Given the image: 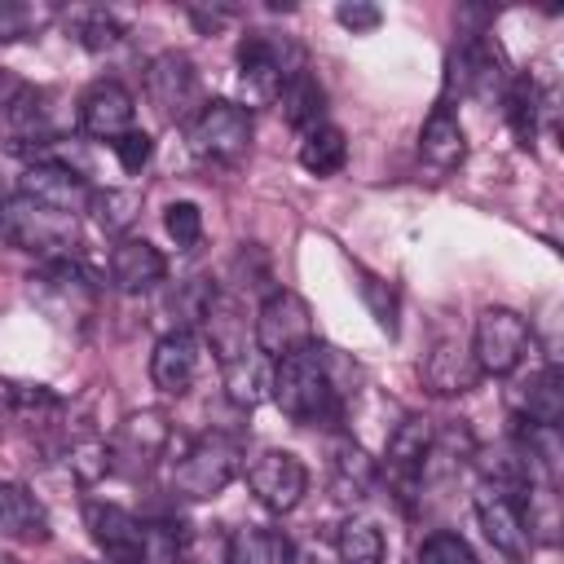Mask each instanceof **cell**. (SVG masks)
I'll return each mask as SVG.
<instances>
[{"label": "cell", "instance_id": "cell-31", "mask_svg": "<svg viewBox=\"0 0 564 564\" xmlns=\"http://www.w3.org/2000/svg\"><path fill=\"white\" fill-rule=\"evenodd\" d=\"M93 220L101 234H115V238H128L137 212H141V194L137 189H93V203H88Z\"/></svg>", "mask_w": 564, "mask_h": 564}, {"label": "cell", "instance_id": "cell-43", "mask_svg": "<svg viewBox=\"0 0 564 564\" xmlns=\"http://www.w3.org/2000/svg\"><path fill=\"white\" fill-rule=\"evenodd\" d=\"M0 564H13V560H0Z\"/></svg>", "mask_w": 564, "mask_h": 564}, {"label": "cell", "instance_id": "cell-29", "mask_svg": "<svg viewBox=\"0 0 564 564\" xmlns=\"http://www.w3.org/2000/svg\"><path fill=\"white\" fill-rule=\"evenodd\" d=\"M348 163V141L335 123H317L304 132L300 141V167L313 172V176H335L339 167Z\"/></svg>", "mask_w": 564, "mask_h": 564}, {"label": "cell", "instance_id": "cell-27", "mask_svg": "<svg viewBox=\"0 0 564 564\" xmlns=\"http://www.w3.org/2000/svg\"><path fill=\"white\" fill-rule=\"evenodd\" d=\"M542 110H546L542 84H538L529 70L511 75L507 88H502V115H507V123H511V132H516L520 145H533L538 123H542Z\"/></svg>", "mask_w": 564, "mask_h": 564}, {"label": "cell", "instance_id": "cell-15", "mask_svg": "<svg viewBox=\"0 0 564 564\" xmlns=\"http://www.w3.org/2000/svg\"><path fill=\"white\" fill-rule=\"evenodd\" d=\"M132 115L137 101L119 79H97L84 97H79V132L93 141H119L123 132H132Z\"/></svg>", "mask_w": 564, "mask_h": 564}, {"label": "cell", "instance_id": "cell-23", "mask_svg": "<svg viewBox=\"0 0 564 564\" xmlns=\"http://www.w3.org/2000/svg\"><path fill=\"white\" fill-rule=\"evenodd\" d=\"M0 538H18V542H44L48 538L44 502L18 480H0Z\"/></svg>", "mask_w": 564, "mask_h": 564}, {"label": "cell", "instance_id": "cell-6", "mask_svg": "<svg viewBox=\"0 0 564 564\" xmlns=\"http://www.w3.org/2000/svg\"><path fill=\"white\" fill-rule=\"evenodd\" d=\"M507 79H511V70H507V57H502L494 35L471 31L449 48V70H445L449 93H463V97H476V101H494V97H502Z\"/></svg>", "mask_w": 564, "mask_h": 564}, {"label": "cell", "instance_id": "cell-28", "mask_svg": "<svg viewBox=\"0 0 564 564\" xmlns=\"http://www.w3.org/2000/svg\"><path fill=\"white\" fill-rule=\"evenodd\" d=\"M286 538L260 524H238L225 538V564H286Z\"/></svg>", "mask_w": 564, "mask_h": 564}, {"label": "cell", "instance_id": "cell-26", "mask_svg": "<svg viewBox=\"0 0 564 564\" xmlns=\"http://www.w3.org/2000/svg\"><path fill=\"white\" fill-rule=\"evenodd\" d=\"M278 110H282V119L295 128V132H308V128H317V123H326V88L317 84V75L304 66V70H295L282 88H278Z\"/></svg>", "mask_w": 564, "mask_h": 564}, {"label": "cell", "instance_id": "cell-7", "mask_svg": "<svg viewBox=\"0 0 564 564\" xmlns=\"http://www.w3.org/2000/svg\"><path fill=\"white\" fill-rule=\"evenodd\" d=\"M189 150L207 163H238L251 150V110L238 101H203V110L185 123Z\"/></svg>", "mask_w": 564, "mask_h": 564}, {"label": "cell", "instance_id": "cell-34", "mask_svg": "<svg viewBox=\"0 0 564 564\" xmlns=\"http://www.w3.org/2000/svg\"><path fill=\"white\" fill-rule=\"evenodd\" d=\"M357 295L366 300V308H370V317L379 322V330L397 335V317H401V295H397V286H392L388 278H379V273H370V269L357 264Z\"/></svg>", "mask_w": 564, "mask_h": 564}, {"label": "cell", "instance_id": "cell-19", "mask_svg": "<svg viewBox=\"0 0 564 564\" xmlns=\"http://www.w3.org/2000/svg\"><path fill=\"white\" fill-rule=\"evenodd\" d=\"M194 375H198V339H194V330H167L150 352L154 388L163 397H181V392H189Z\"/></svg>", "mask_w": 564, "mask_h": 564}, {"label": "cell", "instance_id": "cell-14", "mask_svg": "<svg viewBox=\"0 0 564 564\" xmlns=\"http://www.w3.org/2000/svg\"><path fill=\"white\" fill-rule=\"evenodd\" d=\"M84 520H88V533H93V542L101 546V555L110 564H141V555H145V520H137L119 502H88Z\"/></svg>", "mask_w": 564, "mask_h": 564}, {"label": "cell", "instance_id": "cell-35", "mask_svg": "<svg viewBox=\"0 0 564 564\" xmlns=\"http://www.w3.org/2000/svg\"><path fill=\"white\" fill-rule=\"evenodd\" d=\"M70 26H75V40L88 53H106V48H115L123 40V22L110 9H75L70 13Z\"/></svg>", "mask_w": 564, "mask_h": 564}, {"label": "cell", "instance_id": "cell-32", "mask_svg": "<svg viewBox=\"0 0 564 564\" xmlns=\"http://www.w3.org/2000/svg\"><path fill=\"white\" fill-rule=\"evenodd\" d=\"M339 564H383V533L370 520H344L335 533Z\"/></svg>", "mask_w": 564, "mask_h": 564}, {"label": "cell", "instance_id": "cell-25", "mask_svg": "<svg viewBox=\"0 0 564 564\" xmlns=\"http://www.w3.org/2000/svg\"><path fill=\"white\" fill-rule=\"evenodd\" d=\"M379 485V463L357 445V441H339L330 449V489L339 502H361L370 498V489Z\"/></svg>", "mask_w": 564, "mask_h": 564}, {"label": "cell", "instance_id": "cell-39", "mask_svg": "<svg viewBox=\"0 0 564 564\" xmlns=\"http://www.w3.org/2000/svg\"><path fill=\"white\" fill-rule=\"evenodd\" d=\"M70 471L88 485V480H97V476H106L110 471V449L101 445V441H79V445H70Z\"/></svg>", "mask_w": 564, "mask_h": 564}, {"label": "cell", "instance_id": "cell-11", "mask_svg": "<svg viewBox=\"0 0 564 564\" xmlns=\"http://www.w3.org/2000/svg\"><path fill=\"white\" fill-rule=\"evenodd\" d=\"M471 507H476V520H480V529H485V538H489L494 551L520 560L533 546V533L524 524V489L520 485L480 480Z\"/></svg>", "mask_w": 564, "mask_h": 564}, {"label": "cell", "instance_id": "cell-13", "mask_svg": "<svg viewBox=\"0 0 564 564\" xmlns=\"http://www.w3.org/2000/svg\"><path fill=\"white\" fill-rule=\"evenodd\" d=\"M247 489L256 494V502L273 516H286L300 507V498L308 494V467L291 454V449H264L256 454V463L247 467Z\"/></svg>", "mask_w": 564, "mask_h": 564}, {"label": "cell", "instance_id": "cell-17", "mask_svg": "<svg viewBox=\"0 0 564 564\" xmlns=\"http://www.w3.org/2000/svg\"><path fill=\"white\" fill-rule=\"evenodd\" d=\"M18 194H26V198H35L53 212H66V216H79L93 203L88 176H79L70 167H57V163H26L22 176H18Z\"/></svg>", "mask_w": 564, "mask_h": 564}, {"label": "cell", "instance_id": "cell-41", "mask_svg": "<svg viewBox=\"0 0 564 564\" xmlns=\"http://www.w3.org/2000/svg\"><path fill=\"white\" fill-rule=\"evenodd\" d=\"M335 18H339V26H348L352 35H361V31H375L383 22V9L379 4H366V0H352V4H339Z\"/></svg>", "mask_w": 564, "mask_h": 564}, {"label": "cell", "instance_id": "cell-42", "mask_svg": "<svg viewBox=\"0 0 564 564\" xmlns=\"http://www.w3.org/2000/svg\"><path fill=\"white\" fill-rule=\"evenodd\" d=\"M70 564H93V560H70Z\"/></svg>", "mask_w": 564, "mask_h": 564}, {"label": "cell", "instance_id": "cell-8", "mask_svg": "<svg viewBox=\"0 0 564 564\" xmlns=\"http://www.w3.org/2000/svg\"><path fill=\"white\" fill-rule=\"evenodd\" d=\"M31 300H40V308L57 322H84L97 304V282L75 256L40 260V269L31 273Z\"/></svg>", "mask_w": 564, "mask_h": 564}, {"label": "cell", "instance_id": "cell-16", "mask_svg": "<svg viewBox=\"0 0 564 564\" xmlns=\"http://www.w3.org/2000/svg\"><path fill=\"white\" fill-rule=\"evenodd\" d=\"M427 445H432V423L427 419H405L388 436V485H392V494H397L401 507H410V498L423 485Z\"/></svg>", "mask_w": 564, "mask_h": 564}, {"label": "cell", "instance_id": "cell-38", "mask_svg": "<svg viewBox=\"0 0 564 564\" xmlns=\"http://www.w3.org/2000/svg\"><path fill=\"white\" fill-rule=\"evenodd\" d=\"M163 225H167V234H172V242L181 251H194L203 242V212L194 203H172L163 212Z\"/></svg>", "mask_w": 564, "mask_h": 564}, {"label": "cell", "instance_id": "cell-24", "mask_svg": "<svg viewBox=\"0 0 564 564\" xmlns=\"http://www.w3.org/2000/svg\"><path fill=\"white\" fill-rule=\"evenodd\" d=\"M560 419H564V375H560V366H542L516 397V423L560 427Z\"/></svg>", "mask_w": 564, "mask_h": 564}, {"label": "cell", "instance_id": "cell-20", "mask_svg": "<svg viewBox=\"0 0 564 564\" xmlns=\"http://www.w3.org/2000/svg\"><path fill=\"white\" fill-rule=\"evenodd\" d=\"M198 326L207 330L212 352H216V361H220V366H229V361H238L242 352H251V348H256L242 304H238L234 295H225V291H216V295H212V304H207V313H203V322H198Z\"/></svg>", "mask_w": 564, "mask_h": 564}, {"label": "cell", "instance_id": "cell-37", "mask_svg": "<svg viewBox=\"0 0 564 564\" xmlns=\"http://www.w3.org/2000/svg\"><path fill=\"white\" fill-rule=\"evenodd\" d=\"M0 405L9 410H57L62 397L48 383H26V379H0Z\"/></svg>", "mask_w": 564, "mask_h": 564}, {"label": "cell", "instance_id": "cell-36", "mask_svg": "<svg viewBox=\"0 0 564 564\" xmlns=\"http://www.w3.org/2000/svg\"><path fill=\"white\" fill-rule=\"evenodd\" d=\"M414 564H476V555H471L467 538H458V533L441 529V533H427V538L419 542Z\"/></svg>", "mask_w": 564, "mask_h": 564}, {"label": "cell", "instance_id": "cell-1", "mask_svg": "<svg viewBox=\"0 0 564 564\" xmlns=\"http://www.w3.org/2000/svg\"><path fill=\"white\" fill-rule=\"evenodd\" d=\"M269 397L300 427L335 423L339 419V388H335V370H330V348H322L313 339V344L278 357L269 370Z\"/></svg>", "mask_w": 564, "mask_h": 564}, {"label": "cell", "instance_id": "cell-3", "mask_svg": "<svg viewBox=\"0 0 564 564\" xmlns=\"http://www.w3.org/2000/svg\"><path fill=\"white\" fill-rule=\"evenodd\" d=\"M242 471V445L238 436L207 432L185 445V454L172 467V494L185 502H207L229 489V480Z\"/></svg>", "mask_w": 564, "mask_h": 564}, {"label": "cell", "instance_id": "cell-33", "mask_svg": "<svg viewBox=\"0 0 564 564\" xmlns=\"http://www.w3.org/2000/svg\"><path fill=\"white\" fill-rule=\"evenodd\" d=\"M57 18L53 4H31V0H0V44L13 40H35L48 22Z\"/></svg>", "mask_w": 564, "mask_h": 564}, {"label": "cell", "instance_id": "cell-18", "mask_svg": "<svg viewBox=\"0 0 564 564\" xmlns=\"http://www.w3.org/2000/svg\"><path fill=\"white\" fill-rule=\"evenodd\" d=\"M163 278H167V260H163V251L154 242L119 238L110 247V282H115V291L141 295V291H154Z\"/></svg>", "mask_w": 564, "mask_h": 564}, {"label": "cell", "instance_id": "cell-9", "mask_svg": "<svg viewBox=\"0 0 564 564\" xmlns=\"http://www.w3.org/2000/svg\"><path fill=\"white\" fill-rule=\"evenodd\" d=\"M251 339H256V352H260L264 361H278V357H286V352L313 344V313H308V304H304L295 291H286V286L269 291V295L260 300V308H256Z\"/></svg>", "mask_w": 564, "mask_h": 564}, {"label": "cell", "instance_id": "cell-21", "mask_svg": "<svg viewBox=\"0 0 564 564\" xmlns=\"http://www.w3.org/2000/svg\"><path fill=\"white\" fill-rule=\"evenodd\" d=\"M423 379H427L432 392L454 397V392H471V388L480 383V370H476L471 348H467L458 335H441L436 348H432L427 361H423Z\"/></svg>", "mask_w": 564, "mask_h": 564}, {"label": "cell", "instance_id": "cell-5", "mask_svg": "<svg viewBox=\"0 0 564 564\" xmlns=\"http://www.w3.org/2000/svg\"><path fill=\"white\" fill-rule=\"evenodd\" d=\"M533 348V330L529 322L507 308V304H489L480 308L476 317V330H471V357H476V370L480 375H511Z\"/></svg>", "mask_w": 564, "mask_h": 564}, {"label": "cell", "instance_id": "cell-30", "mask_svg": "<svg viewBox=\"0 0 564 564\" xmlns=\"http://www.w3.org/2000/svg\"><path fill=\"white\" fill-rule=\"evenodd\" d=\"M269 361L251 348V352H242L238 361H229V366H220V375H225V392H229V401L234 405H242V410H251L264 392H269Z\"/></svg>", "mask_w": 564, "mask_h": 564}, {"label": "cell", "instance_id": "cell-40", "mask_svg": "<svg viewBox=\"0 0 564 564\" xmlns=\"http://www.w3.org/2000/svg\"><path fill=\"white\" fill-rule=\"evenodd\" d=\"M110 150H115V159H119L123 172H141V167L150 163V154H154V141H150V132L132 128V132H123L119 141H110Z\"/></svg>", "mask_w": 564, "mask_h": 564}, {"label": "cell", "instance_id": "cell-2", "mask_svg": "<svg viewBox=\"0 0 564 564\" xmlns=\"http://www.w3.org/2000/svg\"><path fill=\"white\" fill-rule=\"evenodd\" d=\"M0 238L40 260H57V256H70V247L79 242V220L13 189L0 198Z\"/></svg>", "mask_w": 564, "mask_h": 564}, {"label": "cell", "instance_id": "cell-10", "mask_svg": "<svg viewBox=\"0 0 564 564\" xmlns=\"http://www.w3.org/2000/svg\"><path fill=\"white\" fill-rule=\"evenodd\" d=\"M145 97H150V106L159 110L163 123H189L207 101L194 62L185 53H176V48L159 53L145 66Z\"/></svg>", "mask_w": 564, "mask_h": 564}, {"label": "cell", "instance_id": "cell-12", "mask_svg": "<svg viewBox=\"0 0 564 564\" xmlns=\"http://www.w3.org/2000/svg\"><path fill=\"white\" fill-rule=\"evenodd\" d=\"M172 445V423L159 414V410H137L119 423L115 441L106 445L110 449V471H123V476H145L163 449Z\"/></svg>", "mask_w": 564, "mask_h": 564}, {"label": "cell", "instance_id": "cell-22", "mask_svg": "<svg viewBox=\"0 0 564 564\" xmlns=\"http://www.w3.org/2000/svg\"><path fill=\"white\" fill-rule=\"evenodd\" d=\"M467 154V137H463V123L458 115L449 110V101H436L423 132H419V159L432 167V172H454Z\"/></svg>", "mask_w": 564, "mask_h": 564}, {"label": "cell", "instance_id": "cell-4", "mask_svg": "<svg viewBox=\"0 0 564 564\" xmlns=\"http://www.w3.org/2000/svg\"><path fill=\"white\" fill-rule=\"evenodd\" d=\"M295 70H304V48L291 35L247 31L238 40V79L256 101H273Z\"/></svg>", "mask_w": 564, "mask_h": 564}]
</instances>
